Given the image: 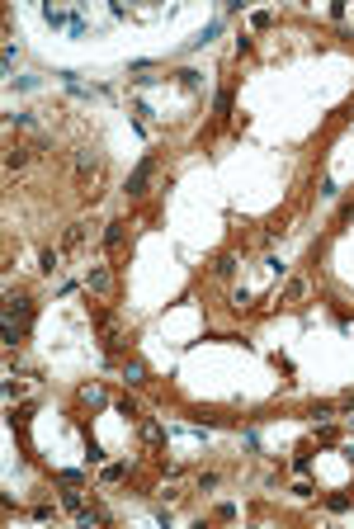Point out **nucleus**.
I'll list each match as a JSON object with an SVG mask.
<instances>
[{
    "label": "nucleus",
    "mask_w": 354,
    "mask_h": 529,
    "mask_svg": "<svg viewBox=\"0 0 354 529\" xmlns=\"http://www.w3.org/2000/svg\"><path fill=\"white\" fill-rule=\"evenodd\" d=\"M24 321H28V307L19 303V298H14V307L5 312V341H10V345H14V336L24 331Z\"/></svg>",
    "instance_id": "f257e3e1"
},
{
    "label": "nucleus",
    "mask_w": 354,
    "mask_h": 529,
    "mask_svg": "<svg viewBox=\"0 0 354 529\" xmlns=\"http://www.w3.org/2000/svg\"><path fill=\"white\" fill-rule=\"evenodd\" d=\"M151 171H156V161H142V166L132 171V180H128V194H142L146 180H151Z\"/></svg>",
    "instance_id": "f03ea898"
}]
</instances>
